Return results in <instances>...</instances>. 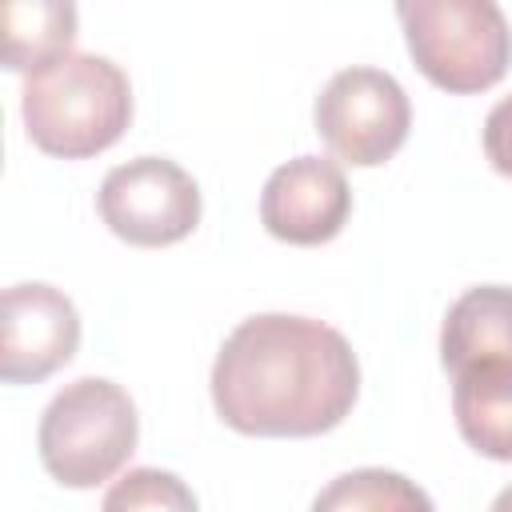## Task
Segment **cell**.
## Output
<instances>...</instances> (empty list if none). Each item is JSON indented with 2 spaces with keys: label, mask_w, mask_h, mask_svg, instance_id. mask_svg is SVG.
I'll return each instance as SVG.
<instances>
[{
  "label": "cell",
  "mask_w": 512,
  "mask_h": 512,
  "mask_svg": "<svg viewBox=\"0 0 512 512\" xmlns=\"http://www.w3.org/2000/svg\"><path fill=\"white\" fill-rule=\"evenodd\" d=\"M480 356H512V288L508 284L468 288L440 324L444 372Z\"/></svg>",
  "instance_id": "10"
},
{
  "label": "cell",
  "mask_w": 512,
  "mask_h": 512,
  "mask_svg": "<svg viewBox=\"0 0 512 512\" xmlns=\"http://www.w3.org/2000/svg\"><path fill=\"white\" fill-rule=\"evenodd\" d=\"M356 392L352 344L312 316H248L212 364L216 416L244 436H320L352 412Z\"/></svg>",
  "instance_id": "1"
},
{
  "label": "cell",
  "mask_w": 512,
  "mask_h": 512,
  "mask_svg": "<svg viewBox=\"0 0 512 512\" xmlns=\"http://www.w3.org/2000/svg\"><path fill=\"white\" fill-rule=\"evenodd\" d=\"M20 116L40 152L84 160L124 136L132 120V84L116 60L72 52L24 80Z\"/></svg>",
  "instance_id": "2"
},
{
  "label": "cell",
  "mask_w": 512,
  "mask_h": 512,
  "mask_svg": "<svg viewBox=\"0 0 512 512\" xmlns=\"http://www.w3.org/2000/svg\"><path fill=\"white\" fill-rule=\"evenodd\" d=\"M408 52L444 92H484L512 60V28L496 0H400Z\"/></svg>",
  "instance_id": "4"
},
{
  "label": "cell",
  "mask_w": 512,
  "mask_h": 512,
  "mask_svg": "<svg viewBox=\"0 0 512 512\" xmlns=\"http://www.w3.org/2000/svg\"><path fill=\"white\" fill-rule=\"evenodd\" d=\"M448 376L460 436L488 460H512V356L468 360Z\"/></svg>",
  "instance_id": "9"
},
{
  "label": "cell",
  "mask_w": 512,
  "mask_h": 512,
  "mask_svg": "<svg viewBox=\"0 0 512 512\" xmlns=\"http://www.w3.org/2000/svg\"><path fill=\"white\" fill-rule=\"evenodd\" d=\"M80 348L76 304L44 284H12L0 300V376L8 384H36L64 368Z\"/></svg>",
  "instance_id": "7"
},
{
  "label": "cell",
  "mask_w": 512,
  "mask_h": 512,
  "mask_svg": "<svg viewBox=\"0 0 512 512\" xmlns=\"http://www.w3.org/2000/svg\"><path fill=\"white\" fill-rule=\"evenodd\" d=\"M488 512H512V484L496 492V500H492V508H488Z\"/></svg>",
  "instance_id": "15"
},
{
  "label": "cell",
  "mask_w": 512,
  "mask_h": 512,
  "mask_svg": "<svg viewBox=\"0 0 512 512\" xmlns=\"http://www.w3.org/2000/svg\"><path fill=\"white\" fill-rule=\"evenodd\" d=\"M484 156L500 176H512V92L500 96L484 116Z\"/></svg>",
  "instance_id": "14"
},
{
  "label": "cell",
  "mask_w": 512,
  "mask_h": 512,
  "mask_svg": "<svg viewBox=\"0 0 512 512\" xmlns=\"http://www.w3.org/2000/svg\"><path fill=\"white\" fill-rule=\"evenodd\" d=\"M140 416L132 396L104 376L64 384L40 416V464L64 488H96L112 480L136 452Z\"/></svg>",
  "instance_id": "3"
},
{
  "label": "cell",
  "mask_w": 512,
  "mask_h": 512,
  "mask_svg": "<svg viewBox=\"0 0 512 512\" xmlns=\"http://www.w3.org/2000/svg\"><path fill=\"white\" fill-rule=\"evenodd\" d=\"M308 512H436L432 496L392 468H352L328 480Z\"/></svg>",
  "instance_id": "12"
},
{
  "label": "cell",
  "mask_w": 512,
  "mask_h": 512,
  "mask_svg": "<svg viewBox=\"0 0 512 512\" xmlns=\"http://www.w3.org/2000/svg\"><path fill=\"white\" fill-rule=\"evenodd\" d=\"M352 212L344 168L328 156H296L280 164L260 192V224L284 244H324Z\"/></svg>",
  "instance_id": "8"
},
{
  "label": "cell",
  "mask_w": 512,
  "mask_h": 512,
  "mask_svg": "<svg viewBox=\"0 0 512 512\" xmlns=\"http://www.w3.org/2000/svg\"><path fill=\"white\" fill-rule=\"evenodd\" d=\"M100 220L136 248H164L200 224V188L168 156L116 164L96 192Z\"/></svg>",
  "instance_id": "6"
},
{
  "label": "cell",
  "mask_w": 512,
  "mask_h": 512,
  "mask_svg": "<svg viewBox=\"0 0 512 512\" xmlns=\"http://www.w3.org/2000/svg\"><path fill=\"white\" fill-rule=\"evenodd\" d=\"M76 40V4L68 0H32L4 4V68L44 72L48 64L72 56Z\"/></svg>",
  "instance_id": "11"
},
{
  "label": "cell",
  "mask_w": 512,
  "mask_h": 512,
  "mask_svg": "<svg viewBox=\"0 0 512 512\" xmlns=\"http://www.w3.org/2000/svg\"><path fill=\"white\" fill-rule=\"evenodd\" d=\"M324 144L356 168L384 164L408 140L412 104L400 80L372 64H352L332 72L312 108Z\"/></svg>",
  "instance_id": "5"
},
{
  "label": "cell",
  "mask_w": 512,
  "mask_h": 512,
  "mask_svg": "<svg viewBox=\"0 0 512 512\" xmlns=\"http://www.w3.org/2000/svg\"><path fill=\"white\" fill-rule=\"evenodd\" d=\"M100 512H200L196 492L168 468H128L108 492Z\"/></svg>",
  "instance_id": "13"
}]
</instances>
